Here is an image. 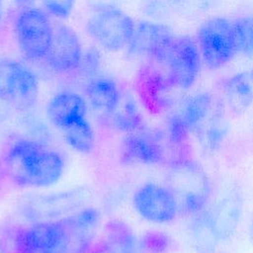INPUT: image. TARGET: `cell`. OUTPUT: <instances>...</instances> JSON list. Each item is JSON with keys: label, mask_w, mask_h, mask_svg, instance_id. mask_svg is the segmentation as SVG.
<instances>
[{"label": "cell", "mask_w": 253, "mask_h": 253, "mask_svg": "<svg viewBox=\"0 0 253 253\" xmlns=\"http://www.w3.org/2000/svg\"><path fill=\"white\" fill-rule=\"evenodd\" d=\"M0 166L6 179L19 187L46 188L56 184L64 171L62 156L31 137H19L5 148Z\"/></svg>", "instance_id": "cell-1"}, {"label": "cell", "mask_w": 253, "mask_h": 253, "mask_svg": "<svg viewBox=\"0 0 253 253\" xmlns=\"http://www.w3.org/2000/svg\"><path fill=\"white\" fill-rule=\"evenodd\" d=\"M1 253H73L69 224L54 220L9 224L0 231Z\"/></svg>", "instance_id": "cell-2"}, {"label": "cell", "mask_w": 253, "mask_h": 253, "mask_svg": "<svg viewBox=\"0 0 253 253\" xmlns=\"http://www.w3.org/2000/svg\"><path fill=\"white\" fill-rule=\"evenodd\" d=\"M167 187L176 198L179 212L187 215H195L204 211L211 193V181L204 167L187 157L171 162Z\"/></svg>", "instance_id": "cell-3"}, {"label": "cell", "mask_w": 253, "mask_h": 253, "mask_svg": "<svg viewBox=\"0 0 253 253\" xmlns=\"http://www.w3.org/2000/svg\"><path fill=\"white\" fill-rule=\"evenodd\" d=\"M92 192L85 186L52 193L23 196L17 204L19 215L29 222L59 219L88 206Z\"/></svg>", "instance_id": "cell-4"}, {"label": "cell", "mask_w": 253, "mask_h": 253, "mask_svg": "<svg viewBox=\"0 0 253 253\" xmlns=\"http://www.w3.org/2000/svg\"><path fill=\"white\" fill-rule=\"evenodd\" d=\"M195 39L203 64L210 70L222 68L238 54L232 20L226 17H212L201 23Z\"/></svg>", "instance_id": "cell-5"}, {"label": "cell", "mask_w": 253, "mask_h": 253, "mask_svg": "<svg viewBox=\"0 0 253 253\" xmlns=\"http://www.w3.org/2000/svg\"><path fill=\"white\" fill-rule=\"evenodd\" d=\"M134 28L130 16L113 5L99 6L86 23L88 36L100 47L112 52L127 46Z\"/></svg>", "instance_id": "cell-6"}, {"label": "cell", "mask_w": 253, "mask_h": 253, "mask_svg": "<svg viewBox=\"0 0 253 253\" xmlns=\"http://www.w3.org/2000/svg\"><path fill=\"white\" fill-rule=\"evenodd\" d=\"M0 95L17 111L32 109L39 97L37 75L23 62L0 59Z\"/></svg>", "instance_id": "cell-7"}, {"label": "cell", "mask_w": 253, "mask_h": 253, "mask_svg": "<svg viewBox=\"0 0 253 253\" xmlns=\"http://www.w3.org/2000/svg\"><path fill=\"white\" fill-rule=\"evenodd\" d=\"M54 29L46 12L25 8L17 16L15 36L20 51L26 58H44L52 42Z\"/></svg>", "instance_id": "cell-8"}, {"label": "cell", "mask_w": 253, "mask_h": 253, "mask_svg": "<svg viewBox=\"0 0 253 253\" xmlns=\"http://www.w3.org/2000/svg\"><path fill=\"white\" fill-rule=\"evenodd\" d=\"M177 36L166 25L151 21L135 24L134 32L126 46L131 56L145 57L164 67Z\"/></svg>", "instance_id": "cell-9"}, {"label": "cell", "mask_w": 253, "mask_h": 253, "mask_svg": "<svg viewBox=\"0 0 253 253\" xmlns=\"http://www.w3.org/2000/svg\"><path fill=\"white\" fill-rule=\"evenodd\" d=\"M203 61L196 39L190 35L176 37L164 70L179 90L190 89L197 81Z\"/></svg>", "instance_id": "cell-10"}, {"label": "cell", "mask_w": 253, "mask_h": 253, "mask_svg": "<svg viewBox=\"0 0 253 253\" xmlns=\"http://www.w3.org/2000/svg\"><path fill=\"white\" fill-rule=\"evenodd\" d=\"M132 205L137 214L153 223H167L179 212L178 204L172 191L156 183H145L133 194Z\"/></svg>", "instance_id": "cell-11"}, {"label": "cell", "mask_w": 253, "mask_h": 253, "mask_svg": "<svg viewBox=\"0 0 253 253\" xmlns=\"http://www.w3.org/2000/svg\"><path fill=\"white\" fill-rule=\"evenodd\" d=\"M83 53L77 34L69 27L61 25L54 29L52 42L44 59L53 71L66 73L79 68Z\"/></svg>", "instance_id": "cell-12"}, {"label": "cell", "mask_w": 253, "mask_h": 253, "mask_svg": "<svg viewBox=\"0 0 253 253\" xmlns=\"http://www.w3.org/2000/svg\"><path fill=\"white\" fill-rule=\"evenodd\" d=\"M243 209V194L239 188H234L209 211L211 225L218 242L228 240L236 232L242 218Z\"/></svg>", "instance_id": "cell-13"}, {"label": "cell", "mask_w": 253, "mask_h": 253, "mask_svg": "<svg viewBox=\"0 0 253 253\" xmlns=\"http://www.w3.org/2000/svg\"><path fill=\"white\" fill-rule=\"evenodd\" d=\"M177 89L169 80L165 70L146 67L139 77V92L147 107L153 112H163L176 103Z\"/></svg>", "instance_id": "cell-14"}, {"label": "cell", "mask_w": 253, "mask_h": 253, "mask_svg": "<svg viewBox=\"0 0 253 253\" xmlns=\"http://www.w3.org/2000/svg\"><path fill=\"white\" fill-rule=\"evenodd\" d=\"M163 134L147 130L144 127L126 133L124 140V152L132 162L155 165L165 159V148L162 143Z\"/></svg>", "instance_id": "cell-15"}, {"label": "cell", "mask_w": 253, "mask_h": 253, "mask_svg": "<svg viewBox=\"0 0 253 253\" xmlns=\"http://www.w3.org/2000/svg\"><path fill=\"white\" fill-rule=\"evenodd\" d=\"M87 103L77 93L64 91L55 94L48 102L46 116L54 126L62 129L86 118Z\"/></svg>", "instance_id": "cell-16"}, {"label": "cell", "mask_w": 253, "mask_h": 253, "mask_svg": "<svg viewBox=\"0 0 253 253\" xmlns=\"http://www.w3.org/2000/svg\"><path fill=\"white\" fill-rule=\"evenodd\" d=\"M87 253H144L140 239L122 221H111L104 236Z\"/></svg>", "instance_id": "cell-17"}, {"label": "cell", "mask_w": 253, "mask_h": 253, "mask_svg": "<svg viewBox=\"0 0 253 253\" xmlns=\"http://www.w3.org/2000/svg\"><path fill=\"white\" fill-rule=\"evenodd\" d=\"M223 95L229 111L244 114L253 105V69L239 71L223 82Z\"/></svg>", "instance_id": "cell-18"}, {"label": "cell", "mask_w": 253, "mask_h": 253, "mask_svg": "<svg viewBox=\"0 0 253 253\" xmlns=\"http://www.w3.org/2000/svg\"><path fill=\"white\" fill-rule=\"evenodd\" d=\"M229 130L230 126L223 110L215 109L194 131L203 151L212 154L220 149Z\"/></svg>", "instance_id": "cell-19"}, {"label": "cell", "mask_w": 253, "mask_h": 253, "mask_svg": "<svg viewBox=\"0 0 253 253\" xmlns=\"http://www.w3.org/2000/svg\"><path fill=\"white\" fill-rule=\"evenodd\" d=\"M86 96L92 109L108 118L119 105L122 93L115 80L106 76H98L87 85Z\"/></svg>", "instance_id": "cell-20"}, {"label": "cell", "mask_w": 253, "mask_h": 253, "mask_svg": "<svg viewBox=\"0 0 253 253\" xmlns=\"http://www.w3.org/2000/svg\"><path fill=\"white\" fill-rule=\"evenodd\" d=\"M212 95L208 91H202L182 101L176 114L191 132L209 117L212 111Z\"/></svg>", "instance_id": "cell-21"}, {"label": "cell", "mask_w": 253, "mask_h": 253, "mask_svg": "<svg viewBox=\"0 0 253 253\" xmlns=\"http://www.w3.org/2000/svg\"><path fill=\"white\" fill-rule=\"evenodd\" d=\"M106 119L115 129L126 133H130L143 127L140 111L135 100L129 94H122L119 105Z\"/></svg>", "instance_id": "cell-22"}, {"label": "cell", "mask_w": 253, "mask_h": 253, "mask_svg": "<svg viewBox=\"0 0 253 253\" xmlns=\"http://www.w3.org/2000/svg\"><path fill=\"white\" fill-rule=\"evenodd\" d=\"M190 235L196 250L200 253H212L218 240L211 228L209 211H202L195 214L190 226Z\"/></svg>", "instance_id": "cell-23"}, {"label": "cell", "mask_w": 253, "mask_h": 253, "mask_svg": "<svg viewBox=\"0 0 253 253\" xmlns=\"http://www.w3.org/2000/svg\"><path fill=\"white\" fill-rule=\"evenodd\" d=\"M65 142L76 152L89 154L95 145V134L88 120L82 119L61 129Z\"/></svg>", "instance_id": "cell-24"}, {"label": "cell", "mask_w": 253, "mask_h": 253, "mask_svg": "<svg viewBox=\"0 0 253 253\" xmlns=\"http://www.w3.org/2000/svg\"><path fill=\"white\" fill-rule=\"evenodd\" d=\"M232 24L238 53L253 58V15L239 16Z\"/></svg>", "instance_id": "cell-25"}, {"label": "cell", "mask_w": 253, "mask_h": 253, "mask_svg": "<svg viewBox=\"0 0 253 253\" xmlns=\"http://www.w3.org/2000/svg\"><path fill=\"white\" fill-rule=\"evenodd\" d=\"M144 253H167L171 250L173 240L164 232L148 231L140 239Z\"/></svg>", "instance_id": "cell-26"}, {"label": "cell", "mask_w": 253, "mask_h": 253, "mask_svg": "<svg viewBox=\"0 0 253 253\" xmlns=\"http://www.w3.org/2000/svg\"><path fill=\"white\" fill-rule=\"evenodd\" d=\"M166 138L171 145H183L186 141L190 131L182 123L176 112L169 115L166 121Z\"/></svg>", "instance_id": "cell-27"}, {"label": "cell", "mask_w": 253, "mask_h": 253, "mask_svg": "<svg viewBox=\"0 0 253 253\" xmlns=\"http://www.w3.org/2000/svg\"><path fill=\"white\" fill-rule=\"evenodd\" d=\"M48 14L57 18H67L73 9L75 0H42Z\"/></svg>", "instance_id": "cell-28"}, {"label": "cell", "mask_w": 253, "mask_h": 253, "mask_svg": "<svg viewBox=\"0 0 253 253\" xmlns=\"http://www.w3.org/2000/svg\"><path fill=\"white\" fill-rule=\"evenodd\" d=\"M99 67H100L99 51L94 47H90L85 53H83L82 61L79 68H81L84 73L92 75L97 72Z\"/></svg>", "instance_id": "cell-29"}, {"label": "cell", "mask_w": 253, "mask_h": 253, "mask_svg": "<svg viewBox=\"0 0 253 253\" xmlns=\"http://www.w3.org/2000/svg\"><path fill=\"white\" fill-rule=\"evenodd\" d=\"M147 10H149L148 14L149 15H154V16H163L166 15L168 10L166 6H164L161 2H152L148 7Z\"/></svg>", "instance_id": "cell-30"}, {"label": "cell", "mask_w": 253, "mask_h": 253, "mask_svg": "<svg viewBox=\"0 0 253 253\" xmlns=\"http://www.w3.org/2000/svg\"><path fill=\"white\" fill-rule=\"evenodd\" d=\"M8 107H9V105L3 99V97L0 95V122H2L5 119V117L7 115Z\"/></svg>", "instance_id": "cell-31"}, {"label": "cell", "mask_w": 253, "mask_h": 253, "mask_svg": "<svg viewBox=\"0 0 253 253\" xmlns=\"http://www.w3.org/2000/svg\"><path fill=\"white\" fill-rule=\"evenodd\" d=\"M20 4H29L30 2H32L33 0H17Z\"/></svg>", "instance_id": "cell-32"}, {"label": "cell", "mask_w": 253, "mask_h": 253, "mask_svg": "<svg viewBox=\"0 0 253 253\" xmlns=\"http://www.w3.org/2000/svg\"><path fill=\"white\" fill-rule=\"evenodd\" d=\"M2 6H3V0H0V23L2 20Z\"/></svg>", "instance_id": "cell-33"}, {"label": "cell", "mask_w": 253, "mask_h": 253, "mask_svg": "<svg viewBox=\"0 0 253 253\" xmlns=\"http://www.w3.org/2000/svg\"><path fill=\"white\" fill-rule=\"evenodd\" d=\"M251 235H252V240H253V223H252V227H251Z\"/></svg>", "instance_id": "cell-34"}]
</instances>
